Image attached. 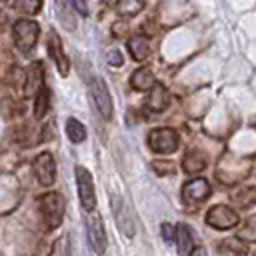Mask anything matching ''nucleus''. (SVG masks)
<instances>
[{
  "label": "nucleus",
  "mask_w": 256,
  "mask_h": 256,
  "mask_svg": "<svg viewBox=\"0 0 256 256\" xmlns=\"http://www.w3.org/2000/svg\"><path fill=\"white\" fill-rule=\"evenodd\" d=\"M38 208L42 214V220L48 230H54L60 226L64 218V198L58 192H46L38 198Z\"/></svg>",
  "instance_id": "obj_1"
},
{
  "label": "nucleus",
  "mask_w": 256,
  "mask_h": 256,
  "mask_svg": "<svg viewBox=\"0 0 256 256\" xmlns=\"http://www.w3.org/2000/svg\"><path fill=\"white\" fill-rule=\"evenodd\" d=\"M38 34H40V26L34 20L22 18L16 20L14 28H12V36H14V44L20 52H30L34 48V44L38 42Z\"/></svg>",
  "instance_id": "obj_2"
},
{
  "label": "nucleus",
  "mask_w": 256,
  "mask_h": 256,
  "mask_svg": "<svg viewBox=\"0 0 256 256\" xmlns=\"http://www.w3.org/2000/svg\"><path fill=\"white\" fill-rule=\"evenodd\" d=\"M180 144L176 130L172 128H154L148 134V146L156 154H172Z\"/></svg>",
  "instance_id": "obj_3"
},
{
  "label": "nucleus",
  "mask_w": 256,
  "mask_h": 256,
  "mask_svg": "<svg viewBox=\"0 0 256 256\" xmlns=\"http://www.w3.org/2000/svg\"><path fill=\"white\" fill-rule=\"evenodd\" d=\"M210 194H212V188H210L208 180H204V178H194L182 186V200L188 206H198V204L206 202L210 198Z\"/></svg>",
  "instance_id": "obj_4"
},
{
  "label": "nucleus",
  "mask_w": 256,
  "mask_h": 256,
  "mask_svg": "<svg viewBox=\"0 0 256 256\" xmlns=\"http://www.w3.org/2000/svg\"><path fill=\"white\" fill-rule=\"evenodd\" d=\"M90 96L94 100V106L98 108V112L102 114V118L110 120L112 118V96L104 84L102 78H94L90 84Z\"/></svg>",
  "instance_id": "obj_5"
},
{
  "label": "nucleus",
  "mask_w": 256,
  "mask_h": 256,
  "mask_svg": "<svg viewBox=\"0 0 256 256\" xmlns=\"http://www.w3.org/2000/svg\"><path fill=\"white\" fill-rule=\"evenodd\" d=\"M76 182H78L80 204L84 206V210H92L94 204H96V194H94L92 176L84 166H76Z\"/></svg>",
  "instance_id": "obj_6"
},
{
  "label": "nucleus",
  "mask_w": 256,
  "mask_h": 256,
  "mask_svg": "<svg viewBox=\"0 0 256 256\" xmlns=\"http://www.w3.org/2000/svg\"><path fill=\"white\" fill-rule=\"evenodd\" d=\"M206 222H208L210 226L218 228V230H228V228H232V226L238 224V214H236L232 208L224 206V204H216V206H212V208L208 210Z\"/></svg>",
  "instance_id": "obj_7"
},
{
  "label": "nucleus",
  "mask_w": 256,
  "mask_h": 256,
  "mask_svg": "<svg viewBox=\"0 0 256 256\" xmlns=\"http://www.w3.org/2000/svg\"><path fill=\"white\" fill-rule=\"evenodd\" d=\"M32 168H34V174L38 178V182L42 186H50L56 178V164H54V158L50 152H42L34 158L32 162Z\"/></svg>",
  "instance_id": "obj_8"
},
{
  "label": "nucleus",
  "mask_w": 256,
  "mask_h": 256,
  "mask_svg": "<svg viewBox=\"0 0 256 256\" xmlns=\"http://www.w3.org/2000/svg\"><path fill=\"white\" fill-rule=\"evenodd\" d=\"M86 232H88V242L92 246V250L96 254H104L106 250V232H104V224L100 220V216H90L86 222Z\"/></svg>",
  "instance_id": "obj_9"
},
{
  "label": "nucleus",
  "mask_w": 256,
  "mask_h": 256,
  "mask_svg": "<svg viewBox=\"0 0 256 256\" xmlns=\"http://www.w3.org/2000/svg\"><path fill=\"white\" fill-rule=\"evenodd\" d=\"M42 82H44V68H42V64H40V62H32V64H30V68H28V72H26L24 94H26V96H34V98H36V94L44 88V86H42Z\"/></svg>",
  "instance_id": "obj_10"
},
{
  "label": "nucleus",
  "mask_w": 256,
  "mask_h": 256,
  "mask_svg": "<svg viewBox=\"0 0 256 256\" xmlns=\"http://www.w3.org/2000/svg\"><path fill=\"white\" fill-rule=\"evenodd\" d=\"M48 54H50L52 60L56 62L58 72H60L62 76H66V74H68V58L64 56L62 42H60V38H58V34H56L54 30H52L50 36H48Z\"/></svg>",
  "instance_id": "obj_11"
},
{
  "label": "nucleus",
  "mask_w": 256,
  "mask_h": 256,
  "mask_svg": "<svg viewBox=\"0 0 256 256\" xmlns=\"http://www.w3.org/2000/svg\"><path fill=\"white\" fill-rule=\"evenodd\" d=\"M112 208H114V218H116V224H118L120 232H122L126 238H132V234H134V224H132V218H130V214H128V208H126L124 202L118 200V198L114 200Z\"/></svg>",
  "instance_id": "obj_12"
},
{
  "label": "nucleus",
  "mask_w": 256,
  "mask_h": 256,
  "mask_svg": "<svg viewBox=\"0 0 256 256\" xmlns=\"http://www.w3.org/2000/svg\"><path fill=\"white\" fill-rule=\"evenodd\" d=\"M168 102H170V98H168L166 88L162 84H154V88H152V92L146 100V108L152 110V112H162L168 106Z\"/></svg>",
  "instance_id": "obj_13"
},
{
  "label": "nucleus",
  "mask_w": 256,
  "mask_h": 256,
  "mask_svg": "<svg viewBox=\"0 0 256 256\" xmlns=\"http://www.w3.org/2000/svg\"><path fill=\"white\" fill-rule=\"evenodd\" d=\"M176 246H178V252L182 256H190L192 254V248H194V236H192V230L186 226V224H178L176 226Z\"/></svg>",
  "instance_id": "obj_14"
},
{
  "label": "nucleus",
  "mask_w": 256,
  "mask_h": 256,
  "mask_svg": "<svg viewBox=\"0 0 256 256\" xmlns=\"http://www.w3.org/2000/svg\"><path fill=\"white\" fill-rule=\"evenodd\" d=\"M230 200L240 208V210H246L250 208L254 202H256V186H246V188H236L232 194H230Z\"/></svg>",
  "instance_id": "obj_15"
},
{
  "label": "nucleus",
  "mask_w": 256,
  "mask_h": 256,
  "mask_svg": "<svg viewBox=\"0 0 256 256\" xmlns=\"http://www.w3.org/2000/svg\"><path fill=\"white\" fill-rule=\"evenodd\" d=\"M216 250L220 256H246L248 254V250L240 238H226V240L218 242Z\"/></svg>",
  "instance_id": "obj_16"
},
{
  "label": "nucleus",
  "mask_w": 256,
  "mask_h": 256,
  "mask_svg": "<svg viewBox=\"0 0 256 256\" xmlns=\"http://www.w3.org/2000/svg\"><path fill=\"white\" fill-rule=\"evenodd\" d=\"M182 168L184 172L188 174H196V172H202L206 168V156L198 150H188L184 160H182Z\"/></svg>",
  "instance_id": "obj_17"
},
{
  "label": "nucleus",
  "mask_w": 256,
  "mask_h": 256,
  "mask_svg": "<svg viewBox=\"0 0 256 256\" xmlns=\"http://www.w3.org/2000/svg\"><path fill=\"white\" fill-rule=\"evenodd\" d=\"M128 50H130V56L134 60H144L150 54V42L142 34H136L128 40Z\"/></svg>",
  "instance_id": "obj_18"
},
{
  "label": "nucleus",
  "mask_w": 256,
  "mask_h": 256,
  "mask_svg": "<svg viewBox=\"0 0 256 256\" xmlns=\"http://www.w3.org/2000/svg\"><path fill=\"white\" fill-rule=\"evenodd\" d=\"M130 86L134 90H140V92H144L148 88H154V76H152V72L148 68H138L132 74V78H130Z\"/></svg>",
  "instance_id": "obj_19"
},
{
  "label": "nucleus",
  "mask_w": 256,
  "mask_h": 256,
  "mask_svg": "<svg viewBox=\"0 0 256 256\" xmlns=\"http://www.w3.org/2000/svg\"><path fill=\"white\" fill-rule=\"evenodd\" d=\"M48 108H50V94H48V88L44 86L34 98V116L44 118L48 114Z\"/></svg>",
  "instance_id": "obj_20"
},
{
  "label": "nucleus",
  "mask_w": 256,
  "mask_h": 256,
  "mask_svg": "<svg viewBox=\"0 0 256 256\" xmlns=\"http://www.w3.org/2000/svg\"><path fill=\"white\" fill-rule=\"evenodd\" d=\"M56 14L58 18L62 20V24L66 28H76V20H74V14L70 12V6H68V0H56Z\"/></svg>",
  "instance_id": "obj_21"
},
{
  "label": "nucleus",
  "mask_w": 256,
  "mask_h": 256,
  "mask_svg": "<svg viewBox=\"0 0 256 256\" xmlns=\"http://www.w3.org/2000/svg\"><path fill=\"white\" fill-rule=\"evenodd\" d=\"M66 134H68V138L74 144H78V142H82L86 138V128L76 118H68V122H66Z\"/></svg>",
  "instance_id": "obj_22"
},
{
  "label": "nucleus",
  "mask_w": 256,
  "mask_h": 256,
  "mask_svg": "<svg viewBox=\"0 0 256 256\" xmlns=\"http://www.w3.org/2000/svg\"><path fill=\"white\" fill-rule=\"evenodd\" d=\"M142 8H144L142 0H118V6H116L118 14H122V16H134Z\"/></svg>",
  "instance_id": "obj_23"
},
{
  "label": "nucleus",
  "mask_w": 256,
  "mask_h": 256,
  "mask_svg": "<svg viewBox=\"0 0 256 256\" xmlns=\"http://www.w3.org/2000/svg\"><path fill=\"white\" fill-rule=\"evenodd\" d=\"M240 240H246V242H256V216H250L240 228H238V234H236Z\"/></svg>",
  "instance_id": "obj_24"
},
{
  "label": "nucleus",
  "mask_w": 256,
  "mask_h": 256,
  "mask_svg": "<svg viewBox=\"0 0 256 256\" xmlns=\"http://www.w3.org/2000/svg\"><path fill=\"white\" fill-rule=\"evenodd\" d=\"M48 256H70V240H68V236L56 238Z\"/></svg>",
  "instance_id": "obj_25"
},
{
  "label": "nucleus",
  "mask_w": 256,
  "mask_h": 256,
  "mask_svg": "<svg viewBox=\"0 0 256 256\" xmlns=\"http://www.w3.org/2000/svg\"><path fill=\"white\" fill-rule=\"evenodd\" d=\"M18 8L26 14H36L42 8V0H18Z\"/></svg>",
  "instance_id": "obj_26"
},
{
  "label": "nucleus",
  "mask_w": 256,
  "mask_h": 256,
  "mask_svg": "<svg viewBox=\"0 0 256 256\" xmlns=\"http://www.w3.org/2000/svg\"><path fill=\"white\" fill-rule=\"evenodd\" d=\"M152 166H154L156 174H160V176H164V174H172V172H174V164L168 162V160H156Z\"/></svg>",
  "instance_id": "obj_27"
},
{
  "label": "nucleus",
  "mask_w": 256,
  "mask_h": 256,
  "mask_svg": "<svg viewBox=\"0 0 256 256\" xmlns=\"http://www.w3.org/2000/svg\"><path fill=\"white\" fill-rule=\"evenodd\" d=\"M106 62H108L110 66L118 68V66H122L124 58H122V54H120L118 50H108V52H106Z\"/></svg>",
  "instance_id": "obj_28"
},
{
  "label": "nucleus",
  "mask_w": 256,
  "mask_h": 256,
  "mask_svg": "<svg viewBox=\"0 0 256 256\" xmlns=\"http://www.w3.org/2000/svg\"><path fill=\"white\" fill-rule=\"evenodd\" d=\"M162 232H164V240H172L176 236V228H172L170 224H162Z\"/></svg>",
  "instance_id": "obj_29"
},
{
  "label": "nucleus",
  "mask_w": 256,
  "mask_h": 256,
  "mask_svg": "<svg viewBox=\"0 0 256 256\" xmlns=\"http://www.w3.org/2000/svg\"><path fill=\"white\" fill-rule=\"evenodd\" d=\"M72 2H74L76 10H78L82 16H86V14H88V6H86V0H72Z\"/></svg>",
  "instance_id": "obj_30"
},
{
  "label": "nucleus",
  "mask_w": 256,
  "mask_h": 256,
  "mask_svg": "<svg viewBox=\"0 0 256 256\" xmlns=\"http://www.w3.org/2000/svg\"><path fill=\"white\" fill-rule=\"evenodd\" d=\"M192 256H206V252H204V248H196V250L192 252Z\"/></svg>",
  "instance_id": "obj_31"
},
{
  "label": "nucleus",
  "mask_w": 256,
  "mask_h": 256,
  "mask_svg": "<svg viewBox=\"0 0 256 256\" xmlns=\"http://www.w3.org/2000/svg\"><path fill=\"white\" fill-rule=\"evenodd\" d=\"M250 256H256V250H254V252H252V254H250Z\"/></svg>",
  "instance_id": "obj_32"
}]
</instances>
